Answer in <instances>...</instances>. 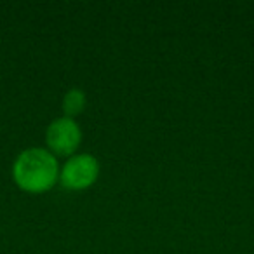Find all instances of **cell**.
<instances>
[{"label":"cell","mask_w":254,"mask_h":254,"mask_svg":"<svg viewBox=\"0 0 254 254\" xmlns=\"http://www.w3.org/2000/svg\"><path fill=\"white\" fill-rule=\"evenodd\" d=\"M85 108V94L80 89H71L64 94L63 99V110L66 113L68 119L82 113V110Z\"/></svg>","instance_id":"4"},{"label":"cell","mask_w":254,"mask_h":254,"mask_svg":"<svg viewBox=\"0 0 254 254\" xmlns=\"http://www.w3.org/2000/svg\"><path fill=\"white\" fill-rule=\"evenodd\" d=\"M14 180L23 190L40 193L56 183L60 167L51 152L44 148H28L18 155L12 167Z\"/></svg>","instance_id":"1"},{"label":"cell","mask_w":254,"mask_h":254,"mask_svg":"<svg viewBox=\"0 0 254 254\" xmlns=\"http://www.w3.org/2000/svg\"><path fill=\"white\" fill-rule=\"evenodd\" d=\"M47 145L58 155H71L80 145L82 132L77 122L68 117H61L47 127Z\"/></svg>","instance_id":"3"},{"label":"cell","mask_w":254,"mask_h":254,"mask_svg":"<svg viewBox=\"0 0 254 254\" xmlns=\"http://www.w3.org/2000/svg\"><path fill=\"white\" fill-rule=\"evenodd\" d=\"M99 174V164L92 155H75L63 166L61 183L70 190H84L91 187Z\"/></svg>","instance_id":"2"}]
</instances>
